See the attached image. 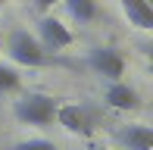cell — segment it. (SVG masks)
I'll list each match as a JSON object with an SVG mask.
<instances>
[{
	"label": "cell",
	"instance_id": "obj_3",
	"mask_svg": "<svg viewBox=\"0 0 153 150\" xmlns=\"http://www.w3.org/2000/svg\"><path fill=\"white\" fill-rule=\"evenodd\" d=\"M88 66H91L97 75H103L106 81H119L122 72H125V56L116 47H94V50L88 53Z\"/></svg>",
	"mask_w": 153,
	"mask_h": 150
},
{
	"label": "cell",
	"instance_id": "obj_10",
	"mask_svg": "<svg viewBox=\"0 0 153 150\" xmlns=\"http://www.w3.org/2000/svg\"><path fill=\"white\" fill-rule=\"evenodd\" d=\"M19 85H22V78H19V72L13 69V66L0 63V94H10V91H19Z\"/></svg>",
	"mask_w": 153,
	"mask_h": 150
},
{
	"label": "cell",
	"instance_id": "obj_4",
	"mask_svg": "<svg viewBox=\"0 0 153 150\" xmlns=\"http://www.w3.org/2000/svg\"><path fill=\"white\" fill-rule=\"evenodd\" d=\"M38 41H41L44 50H62V47H69L75 38L56 16H41L38 19Z\"/></svg>",
	"mask_w": 153,
	"mask_h": 150
},
{
	"label": "cell",
	"instance_id": "obj_7",
	"mask_svg": "<svg viewBox=\"0 0 153 150\" xmlns=\"http://www.w3.org/2000/svg\"><path fill=\"white\" fill-rule=\"evenodd\" d=\"M103 100H106L113 110H125V113L141 106L137 91H134V88H128V85H122V81H109V88H106V94H103Z\"/></svg>",
	"mask_w": 153,
	"mask_h": 150
},
{
	"label": "cell",
	"instance_id": "obj_8",
	"mask_svg": "<svg viewBox=\"0 0 153 150\" xmlns=\"http://www.w3.org/2000/svg\"><path fill=\"white\" fill-rule=\"evenodd\" d=\"M116 138L125 150H153V131L147 125H128L122 131H116Z\"/></svg>",
	"mask_w": 153,
	"mask_h": 150
},
{
	"label": "cell",
	"instance_id": "obj_2",
	"mask_svg": "<svg viewBox=\"0 0 153 150\" xmlns=\"http://www.w3.org/2000/svg\"><path fill=\"white\" fill-rule=\"evenodd\" d=\"M6 53H10L13 63L28 66V69H38V66L50 63V56H47V50L41 47V41L34 38L31 31H25V28H16L6 38Z\"/></svg>",
	"mask_w": 153,
	"mask_h": 150
},
{
	"label": "cell",
	"instance_id": "obj_1",
	"mask_svg": "<svg viewBox=\"0 0 153 150\" xmlns=\"http://www.w3.org/2000/svg\"><path fill=\"white\" fill-rule=\"evenodd\" d=\"M56 106L59 100L50 97V94H38V91H28L22 94V97L16 100V106H13V113H16L19 122H25V125H50L53 119H56Z\"/></svg>",
	"mask_w": 153,
	"mask_h": 150
},
{
	"label": "cell",
	"instance_id": "obj_6",
	"mask_svg": "<svg viewBox=\"0 0 153 150\" xmlns=\"http://www.w3.org/2000/svg\"><path fill=\"white\" fill-rule=\"evenodd\" d=\"M119 6H122L125 19H128L134 28H141V31L153 28V6H150V0H119Z\"/></svg>",
	"mask_w": 153,
	"mask_h": 150
},
{
	"label": "cell",
	"instance_id": "obj_12",
	"mask_svg": "<svg viewBox=\"0 0 153 150\" xmlns=\"http://www.w3.org/2000/svg\"><path fill=\"white\" fill-rule=\"evenodd\" d=\"M53 3H59V0H31V6L38 13H44V16H47V10H53Z\"/></svg>",
	"mask_w": 153,
	"mask_h": 150
},
{
	"label": "cell",
	"instance_id": "obj_15",
	"mask_svg": "<svg viewBox=\"0 0 153 150\" xmlns=\"http://www.w3.org/2000/svg\"><path fill=\"white\" fill-rule=\"evenodd\" d=\"M103 150H109V147H103Z\"/></svg>",
	"mask_w": 153,
	"mask_h": 150
},
{
	"label": "cell",
	"instance_id": "obj_13",
	"mask_svg": "<svg viewBox=\"0 0 153 150\" xmlns=\"http://www.w3.org/2000/svg\"><path fill=\"white\" fill-rule=\"evenodd\" d=\"M0 50H3V35H0Z\"/></svg>",
	"mask_w": 153,
	"mask_h": 150
},
{
	"label": "cell",
	"instance_id": "obj_14",
	"mask_svg": "<svg viewBox=\"0 0 153 150\" xmlns=\"http://www.w3.org/2000/svg\"><path fill=\"white\" fill-rule=\"evenodd\" d=\"M3 3H6V0H0V6H3Z\"/></svg>",
	"mask_w": 153,
	"mask_h": 150
},
{
	"label": "cell",
	"instance_id": "obj_11",
	"mask_svg": "<svg viewBox=\"0 0 153 150\" xmlns=\"http://www.w3.org/2000/svg\"><path fill=\"white\" fill-rule=\"evenodd\" d=\"M13 150H56V144L47 138H28V141H19Z\"/></svg>",
	"mask_w": 153,
	"mask_h": 150
},
{
	"label": "cell",
	"instance_id": "obj_5",
	"mask_svg": "<svg viewBox=\"0 0 153 150\" xmlns=\"http://www.w3.org/2000/svg\"><path fill=\"white\" fill-rule=\"evenodd\" d=\"M56 122L69 134H91L94 131L91 113H88L85 106H78V103H59L56 106Z\"/></svg>",
	"mask_w": 153,
	"mask_h": 150
},
{
	"label": "cell",
	"instance_id": "obj_9",
	"mask_svg": "<svg viewBox=\"0 0 153 150\" xmlns=\"http://www.w3.org/2000/svg\"><path fill=\"white\" fill-rule=\"evenodd\" d=\"M62 6L75 22H94L97 19V0H62Z\"/></svg>",
	"mask_w": 153,
	"mask_h": 150
}]
</instances>
